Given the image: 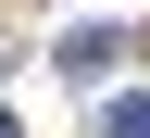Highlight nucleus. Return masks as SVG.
Here are the masks:
<instances>
[{
    "instance_id": "obj_2",
    "label": "nucleus",
    "mask_w": 150,
    "mask_h": 138,
    "mask_svg": "<svg viewBox=\"0 0 150 138\" xmlns=\"http://www.w3.org/2000/svg\"><path fill=\"white\" fill-rule=\"evenodd\" d=\"M100 138H150V88L138 101H100Z\"/></svg>"
},
{
    "instance_id": "obj_3",
    "label": "nucleus",
    "mask_w": 150,
    "mask_h": 138,
    "mask_svg": "<svg viewBox=\"0 0 150 138\" xmlns=\"http://www.w3.org/2000/svg\"><path fill=\"white\" fill-rule=\"evenodd\" d=\"M0 138H13V113H0Z\"/></svg>"
},
{
    "instance_id": "obj_1",
    "label": "nucleus",
    "mask_w": 150,
    "mask_h": 138,
    "mask_svg": "<svg viewBox=\"0 0 150 138\" xmlns=\"http://www.w3.org/2000/svg\"><path fill=\"white\" fill-rule=\"evenodd\" d=\"M50 63L88 88V75H112V63H125V38H112V25H63V50H50Z\"/></svg>"
}]
</instances>
